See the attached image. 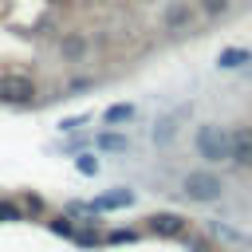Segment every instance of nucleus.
<instances>
[{
  "instance_id": "nucleus-1",
  "label": "nucleus",
  "mask_w": 252,
  "mask_h": 252,
  "mask_svg": "<svg viewBox=\"0 0 252 252\" xmlns=\"http://www.w3.org/2000/svg\"><path fill=\"white\" fill-rule=\"evenodd\" d=\"M0 102L4 106H32L35 102V83L20 71H8L0 75Z\"/></svg>"
},
{
  "instance_id": "nucleus-2",
  "label": "nucleus",
  "mask_w": 252,
  "mask_h": 252,
  "mask_svg": "<svg viewBox=\"0 0 252 252\" xmlns=\"http://www.w3.org/2000/svg\"><path fill=\"white\" fill-rule=\"evenodd\" d=\"M197 150L209 161H224V158H232V134H224L220 126H201L197 130Z\"/></svg>"
},
{
  "instance_id": "nucleus-3",
  "label": "nucleus",
  "mask_w": 252,
  "mask_h": 252,
  "mask_svg": "<svg viewBox=\"0 0 252 252\" xmlns=\"http://www.w3.org/2000/svg\"><path fill=\"white\" fill-rule=\"evenodd\" d=\"M185 197H193V201H217L220 197V181L213 173H189L185 177Z\"/></svg>"
},
{
  "instance_id": "nucleus-4",
  "label": "nucleus",
  "mask_w": 252,
  "mask_h": 252,
  "mask_svg": "<svg viewBox=\"0 0 252 252\" xmlns=\"http://www.w3.org/2000/svg\"><path fill=\"white\" fill-rule=\"evenodd\" d=\"M232 161L236 165H252V126H236L232 130Z\"/></svg>"
},
{
  "instance_id": "nucleus-5",
  "label": "nucleus",
  "mask_w": 252,
  "mask_h": 252,
  "mask_svg": "<svg viewBox=\"0 0 252 252\" xmlns=\"http://www.w3.org/2000/svg\"><path fill=\"white\" fill-rule=\"evenodd\" d=\"M150 228H154L158 236H181V232H185V220H181L177 213H154V217H150Z\"/></svg>"
},
{
  "instance_id": "nucleus-6",
  "label": "nucleus",
  "mask_w": 252,
  "mask_h": 252,
  "mask_svg": "<svg viewBox=\"0 0 252 252\" xmlns=\"http://www.w3.org/2000/svg\"><path fill=\"white\" fill-rule=\"evenodd\" d=\"M130 201H134V193L122 189V193H106V197H98L91 209H122V205H130Z\"/></svg>"
},
{
  "instance_id": "nucleus-7",
  "label": "nucleus",
  "mask_w": 252,
  "mask_h": 252,
  "mask_svg": "<svg viewBox=\"0 0 252 252\" xmlns=\"http://www.w3.org/2000/svg\"><path fill=\"white\" fill-rule=\"evenodd\" d=\"M252 59V51H244V47H228V51H220V67H240V63H248Z\"/></svg>"
},
{
  "instance_id": "nucleus-8",
  "label": "nucleus",
  "mask_w": 252,
  "mask_h": 252,
  "mask_svg": "<svg viewBox=\"0 0 252 252\" xmlns=\"http://www.w3.org/2000/svg\"><path fill=\"white\" fill-rule=\"evenodd\" d=\"M102 118H106L110 126H114V122H130V118H134V106H130V102H118V106H110Z\"/></svg>"
},
{
  "instance_id": "nucleus-9",
  "label": "nucleus",
  "mask_w": 252,
  "mask_h": 252,
  "mask_svg": "<svg viewBox=\"0 0 252 252\" xmlns=\"http://www.w3.org/2000/svg\"><path fill=\"white\" fill-rule=\"evenodd\" d=\"M0 220H20V209L12 201H0Z\"/></svg>"
},
{
  "instance_id": "nucleus-10",
  "label": "nucleus",
  "mask_w": 252,
  "mask_h": 252,
  "mask_svg": "<svg viewBox=\"0 0 252 252\" xmlns=\"http://www.w3.org/2000/svg\"><path fill=\"white\" fill-rule=\"evenodd\" d=\"M51 228H55L59 236H75V228L67 224V217H59V220H51Z\"/></svg>"
},
{
  "instance_id": "nucleus-11",
  "label": "nucleus",
  "mask_w": 252,
  "mask_h": 252,
  "mask_svg": "<svg viewBox=\"0 0 252 252\" xmlns=\"http://www.w3.org/2000/svg\"><path fill=\"white\" fill-rule=\"evenodd\" d=\"M79 169H83V173H94V169H98V161H94L91 154H83V158H79Z\"/></svg>"
},
{
  "instance_id": "nucleus-12",
  "label": "nucleus",
  "mask_w": 252,
  "mask_h": 252,
  "mask_svg": "<svg viewBox=\"0 0 252 252\" xmlns=\"http://www.w3.org/2000/svg\"><path fill=\"white\" fill-rule=\"evenodd\" d=\"M228 8V0H205V12L209 16H217V12H224Z\"/></svg>"
},
{
  "instance_id": "nucleus-13",
  "label": "nucleus",
  "mask_w": 252,
  "mask_h": 252,
  "mask_svg": "<svg viewBox=\"0 0 252 252\" xmlns=\"http://www.w3.org/2000/svg\"><path fill=\"white\" fill-rule=\"evenodd\" d=\"M102 146H106V150H122V138H118V134H102Z\"/></svg>"
},
{
  "instance_id": "nucleus-14",
  "label": "nucleus",
  "mask_w": 252,
  "mask_h": 252,
  "mask_svg": "<svg viewBox=\"0 0 252 252\" xmlns=\"http://www.w3.org/2000/svg\"><path fill=\"white\" fill-rule=\"evenodd\" d=\"M63 51H67V55H83V39H67Z\"/></svg>"
}]
</instances>
